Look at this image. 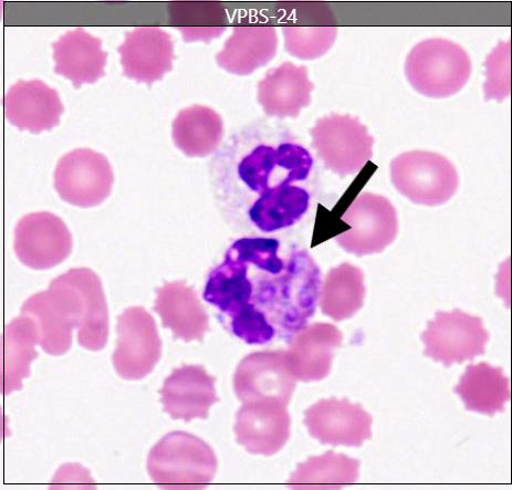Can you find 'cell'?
Here are the masks:
<instances>
[{"label":"cell","mask_w":512,"mask_h":490,"mask_svg":"<svg viewBox=\"0 0 512 490\" xmlns=\"http://www.w3.org/2000/svg\"><path fill=\"white\" fill-rule=\"evenodd\" d=\"M315 168L311 152L289 134L254 122L214 153L210 181L223 220L237 232L261 231L269 207L302 189Z\"/></svg>","instance_id":"obj_2"},{"label":"cell","mask_w":512,"mask_h":490,"mask_svg":"<svg viewBox=\"0 0 512 490\" xmlns=\"http://www.w3.org/2000/svg\"><path fill=\"white\" fill-rule=\"evenodd\" d=\"M118 52L123 75L149 86L173 69V40L160 27L143 26L129 31Z\"/></svg>","instance_id":"obj_17"},{"label":"cell","mask_w":512,"mask_h":490,"mask_svg":"<svg viewBox=\"0 0 512 490\" xmlns=\"http://www.w3.org/2000/svg\"><path fill=\"white\" fill-rule=\"evenodd\" d=\"M162 356V340L154 318L132 307L118 318V346L113 366L124 380L139 381L153 372Z\"/></svg>","instance_id":"obj_11"},{"label":"cell","mask_w":512,"mask_h":490,"mask_svg":"<svg viewBox=\"0 0 512 490\" xmlns=\"http://www.w3.org/2000/svg\"><path fill=\"white\" fill-rule=\"evenodd\" d=\"M342 341V332L330 323H313L296 333L286 351L295 378L301 382L325 380L332 369L334 351Z\"/></svg>","instance_id":"obj_21"},{"label":"cell","mask_w":512,"mask_h":490,"mask_svg":"<svg viewBox=\"0 0 512 490\" xmlns=\"http://www.w3.org/2000/svg\"><path fill=\"white\" fill-rule=\"evenodd\" d=\"M114 183L106 156L90 149H77L62 156L55 171V189L70 205L90 208L110 196Z\"/></svg>","instance_id":"obj_10"},{"label":"cell","mask_w":512,"mask_h":490,"mask_svg":"<svg viewBox=\"0 0 512 490\" xmlns=\"http://www.w3.org/2000/svg\"><path fill=\"white\" fill-rule=\"evenodd\" d=\"M372 416L348 399L320 400L305 412V425L323 445L361 447L372 437Z\"/></svg>","instance_id":"obj_14"},{"label":"cell","mask_w":512,"mask_h":490,"mask_svg":"<svg viewBox=\"0 0 512 490\" xmlns=\"http://www.w3.org/2000/svg\"><path fill=\"white\" fill-rule=\"evenodd\" d=\"M360 462L329 451L298 465L288 484L292 489H341L359 481Z\"/></svg>","instance_id":"obj_29"},{"label":"cell","mask_w":512,"mask_h":490,"mask_svg":"<svg viewBox=\"0 0 512 490\" xmlns=\"http://www.w3.org/2000/svg\"><path fill=\"white\" fill-rule=\"evenodd\" d=\"M39 332L36 322L20 315L6 327L4 336L3 392L22 390L29 377L30 364L38 357Z\"/></svg>","instance_id":"obj_27"},{"label":"cell","mask_w":512,"mask_h":490,"mask_svg":"<svg viewBox=\"0 0 512 490\" xmlns=\"http://www.w3.org/2000/svg\"><path fill=\"white\" fill-rule=\"evenodd\" d=\"M365 293L360 268L349 263L334 267L322 283L319 299L322 314L337 322L350 319L362 309Z\"/></svg>","instance_id":"obj_28"},{"label":"cell","mask_w":512,"mask_h":490,"mask_svg":"<svg viewBox=\"0 0 512 490\" xmlns=\"http://www.w3.org/2000/svg\"><path fill=\"white\" fill-rule=\"evenodd\" d=\"M312 147L326 168L341 177L358 174L372 159L374 138L358 118L332 113L310 130Z\"/></svg>","instance_id":"obj_7"},{"label":"cell","mask_w":512,"mask_h":490,"mask_svg":"<svg viewBox=\"0 0 512 490\" xmlns=\"http://www.w3.org/2000/svg\"><path fill=\"white\" fill-rule=\"evenodd\" d=\"M313 90L308 68L287 61L270 69L259 81L257 99L266 116L295 119L310 106Z\"/></svg>","instance_id":"obj_20"},{"label":"cell","mask_w":512,"mask_h":490,"mask_svg":"<svg viewBox=\"0 0 512 490\" xmlns=\"http://www.w3.org/2000/svg\"><path fill=\"white\" fill-rule=\"evenodd\" d=\"M54 49L55 72L81 88L96 83L104 74L108 54L102 49V40L83 28H76L61 36Z\"/></svg>","instance_id":"obj_22"},{"label":"cell","mask_w":512,"mask_h":490,"mask_svg":"<svg viewBox=\"0 0 512 490\" xmlns=\"http://www.w3.org/2000/svg\"><path fill=\"white\" fill-rule=\"evenodd\" d=\"M468 411L493 416L505 410L510 400V382L500 368L488 363L470 364L457 387Z\"/></svg>","instance_id":"obj_26"},{"label":"cell","mask_w":512,"mask_h":490,"mask_svg":"<svg viewBox=\"0 0 512 490\" xmlns=\"http://www.w3.org/2000/svg\"><path fill=\"white\" fill-rule=\"evenodd\" d=\"M22 315L36 322L39 346L50 356H62L78 330L82 348L100 351L108 342L109 311L100 278L89 268H73L52 280L46 291L30 297Z\"/></svg>","instance_id":"obj_3"},{"label":"cell","mask_w":512,"mask_h":490,"mask_svg":"<svg viewBox=\"0 0 512 490\" xmlns=\"http://www.w3.org/2000/svg\"><path fill=\"white\" fill-rule=\"evenodd\" d=\"M278 36L273 26L249 25L234 28L233 36L216 55L219 67L237 76L253 74L277 54Z\"/></svg>","instance_id":"obj_24"},{"label":"cell","mask_w":512,"mask_h":490,"mask_svg":"<svg viewBox=\"0 0 512 490\" xmlns=\"http://www.w3.org/2000/svg\"><path fill=\"white\" fill-rule=\"evenodd\" d=\"M297 382L286 351H260L240 361L234 375V390L243 403L276 401L288 406Z\"/></svg>","instance_id":"obj_12"},{"label":"cell","mask_w":512,"mask_h":490,"mask_svg":"<svg viewBox=\"0 0 512 490\" xmlns=\"http://www.w3.org/2000/svg\"><path fill=\"white\" fill-rule=\"evenodd\" d=\"M224 122L208 107L193 106L180 111L173 121L172 138L175 147L188 158H206L221 147Z\"/></svg>","instance_id":"obj_25"},{"label":"cell","mask_w":512,"mask_h":490,"mask_svg":"<svg viewBox=\"0 0 512 490\" xmlns=\"http://www.w3.org/2000/svg\"><path fill=\"white\" fill-rule=\"evenodd\" d=\"M321 269L306 249L292 247L279 274L259 268L234 242L208 275L203 297L234 335L263 346L277 335L289 341L315 316Z\"/></svg>","instance_id":"obj_1"},{"label":"cell","mask_w":512,"mask_h":490,"mask_svg":"<svg viewBox=\"0 0 512 490\" xmlns=\"http://www.w3.org/2000/svg\"><path fill=\"white\" fill-rule=\"evenodd\" d=\"M15 253L23 265L46 270L60 265L72 252V236L60 217L39 212L20 220L15 229Z\"/></svg>","instance_id":"obj_13"},{"label":"cell","mask_w":512,"mask_h":490,"mask_svg":"<svg viewBox=\"0 0 512 490\" xmlns=\"http://www.w3.org/2000/svg\"><path fill=\"white\" fill-rule=\"evenodd\" d=\"M217 467L213 448L185 432L165 435L148 460L152 481L164 489H202L211 484Z\"/></svg>","instance_id":"obj_5"},{"label":"cell","mask_w":512,"mask_h":490,"mask_svg":"<svg viewBox=\"0 0 512 490\" xmlns=\"http://www.w3.org/2000/svg\"><path fill=\"white\" fill-rule=\"evenodd\" d=\"M510 41H500L485 61L486 81L484 83L485 100L503 102L510 97Z\"/></svg>","instance_id":"obj_31"},{"label":"cell","mask_w":512,"mask_h":490,"mask_svg":"<svg viewBox=\"0 0 512 490\" xmlns=\"http://www.w3.org/2000/svg\"><path fill=\"white\" fill-rule=\"evenodd\" d=\"M421 338L425 356L449 368L484 356L489 333L482 318L455 309L438 311Z\"/></svg>","instance_id":"obj_9"},{"label":"cell","mask_w":512,"mask_h":490,"mask_svg":"<svg viewBox=\"0 0 512 490\" xmlns=\"http://www.w3.org/2000/svg\"><path fill=\"white\" fill-rule=\"evenodd\" d=\"M341 220L351 229L336 237L346 252L355 256L380 254L399 233V217L388 198L362 193L351 203Z\"/></svg>","instance_id":"obj_8"},{"label":"cell","mask_w":512,"mask_h":490,"mask_svg":"<svg viewBox=\"0 0 512 490\" xmlns=\"http://www.w3.org/2000/svg\"><path fill=\"white\" fill-rule=\"evenodd\" d=\"M170 18L173 27L181 31L187 43H210L226 30L224 9L212 3L174 4L170 7Z\"/></svg>","instance_id":"obj_30"},{"label":"cell","mask_w":512,"mask_h":490,"mask_svg":"<svg viewBox=\"0 0 512 490\" xmlns=\"http://www.w3.org/2000/svg\"><path fill=\"white\" fill-rule=\"evenodd\" d=\"M391 181L407 200L430 207L451 201L459 186L451 161L444 155L419 150L396 156L391 163Z\"/></svg>","instance_id":"obj_6"},{"label":"cell","mask_w":512,"mask_h":490,"mask_svg":"<svg viewBox=\"0 0 512 490\" xmlns=\"http://www.w3.org/2000/svg\"><path fill=\"white\" fill-rule=\"evenodd\" d=\"M5 116L20 131L39 134L59 125L64 104L59 93L40 80H19L4 97Z\"/></svg>","instance_id":"obj_18"},{"label":"cell","mask_w":512,"mask_h":490,"mask_svg":"<svg viewBox=\"0 0 512 490\" xmlns=\"http://www.w3.org/2000/svg\"><path fill=\"white\" fill-rule=\"evenodd\" d=\"M405 76L420 95L446 99L457 95L472 77L473 64L468 52L455 41L430 38L410 51Z\"/></svg>","instance_id":"obj_4"},{"label":"cell","mask_w":512,"mask_h":490,"mask_svg":"<svg viewBox=\"0 0 512 490\" xmlns=\"http://www.w3.org/2000/svg\"><path fill=\"white\" fill-rule=\"evenodd\" d=\"M154 310L174 339L202 341L210 330L208 317L196 291L183 281L166 283L156 290Z\"/></svg>","instance_id":"obj_23"},{"label":"cell","mask_w":512,"mask_h":490,"mask_svg":"<svg viewBox=\"0 0 512 490\" xmlns=\"http://www.w3.org/2000/svg\"><path fill=\"white\" fill-rule=\"evenodd\" d=\"M234 430L238 444L248 453L273 456L290 439V414L285 404L276 401L244 403L237 412Z\"/></svg>","instance_id":"obj_16"},{"label":"cell","mask_w":512,"mask_h":490,"mask_svg":"<svg viewBox=\"0 0 512 490\" xmlns=\"http://www.w3.org/2000/svg\"><path fill=\"white\" fill-rule=\"evenodd\" d=\"M284 9L281 30L288 54L301 60L325 56L338 37L331 10L319 4H290Z\"/></svg>","instance_id":"obj_15"},{"label":"cell","mask_w":512,"mask_h":490,"mask_svg":"<svg viewBox=\"0 0 512 490\" xmlns=\"http://www.w3.org/2000/svg\"><path fill=\"white\" fill-rule=\"evenodd\" d=\"M215 382L202 366L175 369L160 392L164 411L173 420L207 419L212 406L219 401Z\"/></svg>","instance_id":"obj_19"}]
</instances>
